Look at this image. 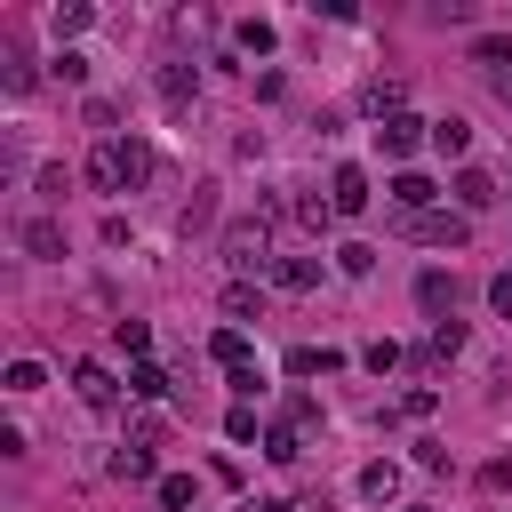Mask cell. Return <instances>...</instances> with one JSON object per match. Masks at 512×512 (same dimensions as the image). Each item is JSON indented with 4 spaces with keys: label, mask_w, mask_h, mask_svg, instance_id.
I'll use <instances>...</instances> for the list:
<instances>
[{
    "label": "cell",
    "mask_w": 512,
    "mask_h": 512,
    "mask_svg": "<svg viewBox=\"0 0 512 512\" xmlns=\"http://www.w3.org/2000/svg\"><path fill=\"white\" fill-rule=\"evenodd\" d=\"M464 352V328L456 320H432V344H424V360H456Z\"/></svg>",
    "instance_id": "cell-20"
},
{
    "label": "cell",
    "mask_w": 512,
    "mask_h": 512,
    "mask_svg": "<svg viewBox=\"0 0 512 512\" xmlns=\"http://www.w3.org/2000/svg\"><path fill=\"white\" fill-rule=\"evenodd\" d=\"M264 456H272V464H296V456H304V432H296V424H272V432H264Z\"/></svg>",
    "instance_id": "cell-17"
},
{
    "label": "cell",
    "mask_w": 512,
    "mask_h": 512,
    "mask_svg": "<svg viewBox=\"0 0 512 512\" xmlns=\"http://www.w3.org/2000/svg\"><path fill=\"white\" fill-rule=\"evenodd\" d=\"M264 248H272V216H248V224H232V232H224V256H232L240 272H272V256H264Z\"/></svg>",
    "instance_id": "cell-3"
},
{
    "label": "cell",
    "mask_w": 512,
    "mask_h": 512,
    "mask_svg": "<svg viewBox=\"0 0 512 512\" xmlns=\"http://www.w3.org/2000/svg\"><path fill=\"white\" fill-rule=\"evenodd\" d=\"M152 168H160V160H152L144 136H104V144L88 152V184H96V192H144Z\"/></svg>",
    "instance_id": "cell-1"
},
{
    "label": "cell",
    "mask_w": 512,
    "mask_h": 512,
    "mask_svg": "<svg viewBox=\"0 0 512 512\" xmlns=\"http://www.w3.org/2000/svg\"><path fill=\"white\" fill-rule=\"evenodd\" d=\"M328 368H344V352H328V344H296L288 352V376H328Z\"/></svg>",
    "instance_id": "cell-13"
},
{
    "label": "cell",
    "mask_w": 512,
    "mask_h": 512,
    "mask_svg": "<svg viewBox=\"0 0 512 512\" xmlns=\"http://www.w3.org/2000/svg\"><path fill=\"white\" fill-rule=\"evenodd\" d=\"M360 360H368V368H376V376H384V368H400V344H392V336H384V344H368V352H360Z\"/></svg>",
    "instance_id": "cell-32"
},
{
    "label": "cell",
    "mask_w": 512,
    "mask_h": 512,
    "mask_svg": "<svg viewBox=\"0 0 512 512\" xmlns=\"http://www.w3.org/2000/svg\"><path fill=\"white\" fill-rule=\"evenodd\" d=\"M472 64H488V72L504 80V72H512V40H504V32H480V40H472Z\"/></svg>",
    "instance_id": "cell-16"
},
{
    "label": "cell",
    "mask_w": 512,
    "mask_h": 512,
    "mask_svg": "<svg viewBox=\"0 0 512 512\" xmlns=\"http://www.w3.org/2000/svg\"><path fill=\"white\" fill-rule=\"evenodd\" d=\"M480 488H512V456H496V464H480Z\"/></svg>",
    "instance_id": "cell-34"
},
{
    "label": "cell",
    "mask_w": 512,
    "mask_h": 512,
    "mask_svg": "<svg viewBox=\"0 0 512 512\" xmlns=\"http://www.w3.org/2000/svg\"><path fill=\"white\" fill-rule=\"evenodd\" d=\"M336 264H344V272H368V264H376V248H368V240H344V248H336Z\"/></svg>",
    "instance_id": "cell-30"
},
{
    "label": "cell",
    "mask_w": 512,
    "mask_h": 512,
    "mask_svg": "<svg viewBox=\"0 0 512 512\" xmlns=\"http://www.w3.org/2000/svg\"><path fill=\"white\" fill-rule=\"evenodd\" d=\"M72 392H80L88 408H112V400H120V384H112L104 360H80V368H72Z\"/></svg>",
    "instance_id": "cell-7"
},
{
    "label": "cell",
    "mask_w": 512,
    "mask_h": 512,
    "mask_svg": "<svg viewBox=\"0 0 512 512\" xmlns=\"http://www.w3.org/2000/svg\"><path fill=\"white\" fill-rule=\"evenodd\" d=\"M496 96H504V104H512V72H504V80H496Z\"/></svg>",
    "instance_id": "cell-36"
},
{
    "label": "cell",
    "mask_w": 512,
    "mask_h": 512,
    "mask_svg": "<svg viewBox=\"0 0 512 512\" xmlns=\"http://www.w3.org/2000/svg\"><path fill=\"white\" fill-rule=\"evenodd\" d=\"M88 24H96L88 0H64V8H56V40H72V32H88Z\"/></svg>",
    "instance_id": "cell-22"
},
{
    "label": "cell",
    "mask_w": 512,
    "mask_h": 512,
    "mask_svg": "<svg viewBox=\"0 0 512 512\" xmlns=\"http://www.w3.org/2000/svg\"><path fill=\"white\" fill-rule=\"evenodd\" d=\"M112 344H120V352H136V360H144V352H152V328H144V320H120V328H112Z\"/></svg>",
    "instance_id": "cell-24"
},
{
    "label": "cell",
    "mask_w": 512,
    "mask_h": 512,
    "mask_svg": "<svg viewBox=\"0 0 512 512\" xmlns=\"http://www.w3.org/2000/svg\"><path fill=\"white\" fill-rule=\"evenodd\" d=\"M416 304L448 320V312H456V280H448V272H424V280H416Z\"/></svg>",
    "instance_id": "cell-12"
},
{
    "label": "cell",
    "mask_w": 512,
    "mask_h": 512,
    "mask_svg": "<svg viewBox=\"0 0 512 512\" xmlns=\"http://www.w3.org/2000/svg\"><path fill=\"white\" fill-rule=\"evenodd\" d=\"M416 144H432V120H416V112H392V120H376V152H384V160H408Z\"/></svg>",
    "instance_id": "cell-4"
},
{
    "label": "cell",
    "mask_w": 512,
    "mask_h": 512,
    "mask_svg": "<svg viewBox=\"0 0 512 512\" xmlns=\"http://www.w3.org/2000/svg\"><path fill=\"white\" fill-rule=\"evenodd\" d=\"M360 496H368V504H392V496H400V472H392L384 456H376V464H360Z\"/></svg>",
    "instance_id": "cell-14"
},
{
    "label": "cell",
    "mask_w": 512,
    "mask_h": 512,
    "mask_svg": "<svg viewBox=\"0 0 512 512\" xmlns=\"http://www.w3.org/2000/svg\"><path fill=\"white\" fill-rule=\"evenodd\" d=\"M312 280H320V264H312V256H272V288H288V296H296V288H312Z\"/></svg>",
    "instance_id": "cell-11"
},
{
    "label": "cell",
    "mask_w": 512,
    "mask_h": 512,
    "mask_svg": "<svg viewBox=\"0 0 512 512\" xmlns=\"http://www.w3.org/2000/svg\"><path fill=\"white\" fill-rule=\"evenodd\" d=\"M240 48H256V56H264V48H272V24H264V16H248V24H240Z\"/></svg>",
    "instance_id": "cell-31"
},
{
    "label": "cell",
    "mask_w": 512,
    "mask_h": 512,
    "mask_svg": "<svg viewBox=\"0 0 512 512\" xmlns=\"http://www.w3.org/2000/svg\"><path fill=\"white\" fill-rule=\"evenodd\" d=\"M192 96H200V72H192V64H160V104H176V112H184Z\"/></svg>",
    "instance_id": "cell-10"
},
{
    "label": "cell",
    "mask_w": 512,
    "mask_h": 512,
    "mask_svg": "<svg viewBox=\"0 0 512 512\" xmlns=\"http://www.w3.org/2000/svg\"><path fill=\"white\" fill-rule=\"evenodd\" d=\"M192 496H200V488H192V472H168V480H160V504H168V512H184Z\"/></svg>",
    "instance_id": "cell-26"
},
{
    "label": "cell",
    "mask_w": 512,
    "mask_h": 512,
    "mask_svg": "<svg viewBox=\"0 0 512 512\" xmlns=\"http://www.w3.org/2000/svg\"><path fill=\"white\" fill-rule=\"evenodd\" d=\"M24 248H32V256H64V232H56L48 216H32V224H24Z\"/></svg>",
    "instance_id": "cell-19"
},
{
    "label": "cell",
    "mask_w": 512,
    "mask_h": 512,
    "mask_svg": "<svg viewBox=\"0 0 512 512\" xmlns=\"http://www.w3.org/2000/svg\"><path fill=\"white\" fill-rule=\"evenodd\" d=\"M448 192H456V208H464V216H480L488 200H504V192H496V184H488L480 168H456V184H448Z\"/></svg>",
    "instance_id": "cell-9"
},
{
    "label": "cell",
    "mask_w": 512,
    "mask_h": 512,
    "mask_svg": "<svg viewBox=\"0 0 512 512\" xmlns=\"http://www.w3.org/2000/svg\"><path fill=\"white\" fill-rule=\"evenodd\" d=\"M488 304H496V320H512V272H496V280H488Z\"/></svg>",
    "instance_id": "cell-33"
},
{
    "label": "cell",
    "mask_w": 512,
    "mask_h": 512,
    "mask_svg": "<svg viewBox=\"0 0 512 512\" xmlns=\"http://www.w3.org/2000/svg\"><path fill=\"white\" fill-rule=\"evenodd\" d=\"M112 472H120V480H152V440L120 448V456H112Z\"/></svg>",
    "instance_id": "cell-21"
},
{
    "label": "cell",
    "mask_w": 512,
    "mask_h": 512,
    "mask_svg": "<svg viewBox=\"0 0 512 512\" xmlns=\"http://www.w3.org/2000/svg\"><path fill=\"white\" fill-rule=\"evenodd\" d=\"M288 216H304V224H312V232H320V224H328V216H336V208H328V200H320V192H304V200H288Z\"/></svg>",
    "instance_id": "cell-27"
},
{
    "label": "cell",
    "mask_w": 512,
    "mask_h": 512,
    "mask_svg": "<svg viewBox=\"0 0 512 512\" xmlns=\"http://www.w3.org/2000/svg\"><path fill=\"white\" fill-rule=\"evenodd\" d=\"M368 200H376V192H368L360 168H336V176H328V208H336V216H360Z\"/></svg>",
    "instance_id": "cell-5"
},
{
    "label": "cell",
    "mask_w": 512,
    "mask_h": 512,
    "mask_svg": "<svg viewBox=\"0 0 512 512\" xmlns=\"http://www.w3.org/2000/svg\"><path fill=\"white\" fill-rule=\"evenodd\" d=\"M48 376H40V360H8V392H40Z\"/></svg>",
    "instance_id": "cell-28"
},
{
    "label": "cell",
    "mask_w": 512,
    "mask_h": 512,
    "mask_svg": "<svg viewBox=\"0 0 512 512\" xmlns=\"http://www.w3.org/2000/svg\"><path fill=\"white\" fill-rule=\"evenodd\" d=\"M208 352H216V368H232V376H240V368H256L248 328H216V336H208Z\"/></svg>",
    "instance_id": "cell-8"
},
{
    "label": "cell",
    "mask_w": 512,
    "mask_h": 512,
    "mask_svg": "<svg viewBox=\"0 0 512 512\" xmlns=\"http://www.w3.org/2000/svg\"><path fill=\"white\" fill-rule=\"evenodd\" d=\"M400 232L424 240V248H464L472 240V216L464 208H424V216H400Z\"/></svg>",
    "instance_id": "cell-2"
},
{
    "label": "cell",
    "mask_w": 512,
    "mask_h": 512,
    "mask_svg": "<svg viewBox=\"0 0 512 512\" xmlns=\"http://www.w3.org/2000/svg\"><path fill=\"white\" fill-rule=\"evenodd\" d=\"M464 144H472V128H464L456 112H448V120H432V152H448V160H456Z\"/></svg>",
    "instance_id": "cell-18"
},
{
    "label": "cell",
    "mask_w": 512,
    "mask_h": 512,
    "mask_svg": "<svg viewBox=\"0 0 512 512\" xmlns=\"http://www.w3.org/2000/svg\"><path fill=\"white\" fill-rule=\"evenodd\" d=\"M224 440H240V448H248V440H256V408H248V400H240V408H232V416H224Z\"/></svg>",
    "instance_id": "cell-29"
},
{
    "label": "cell",
    "mask_w": 512,
    "mask_h": 512,
    "mask_svg": "<svg viewBox=\"0 0 512 512\" xmlns=\"http://www.w3.org/2000/svg\"><path fill=\"white\" fill-rule=\"evenodd\" d=\"M248 512H296V504H280V496H272V504H248Z\"/></svg>",
    "instance_id": "cell-35"
},
{
    "label": "cell",
    "mask_w": 512,
    "mask_h": 512,
    "mask_svg": "<svg viewBox=\"0 0 512 512\" xmlns=\"http://www.w3.org/2000/svg\"><path fill=\"white\" fill-rule=\"evenodd\" d=\"M224 320H264V288L232 280V288H224Z\"/></svg>",
    "instance_id": "cell-15"
},
{
    "label": "cell",
    "mask_w": 512,
    "mask_h": 512,
    "mask_svg": "<svg viewBox=\"0 0 512 512\" xmlns=\"http://www.w3.org/2000/svg\"><path fill=\"white\" fill-rule=\"evenodd\" d=\"M128 392H136V400H160V392H168V368H152V360H144V368L128 376Z\"/></svg>",
    "instance_id": "cell-25"
},
{
    "label": "cell",
    "mask_w": 512,
    "mask_h": 512,
    "mask_svg": "<svg viewBox=\"0 0 512 512\" xmlns=\"http://www.w3.org/2000/svg\"><path fill=\"white\" fill-rule=\"evenodd\" d=\"M432 200H440V184H432V176H416V168H400V176H392V208H400V216H424Z\"/></svg>",
    "instance_id": "cell-6"
},
{
    "label": "cell",
    "mask_w": 512,
    "mask_h": 512,
    "mask_svg": "<svg viewBox=\"0 0 512 512\" xmlns=\"http://www.w3.org/2000/svg\"><path fill=\"white\" fill-rule=\"evenodd\" d=\"M0 80H8V96H24V88H32V64H24L16 48H0Z\"/></svg>",
    "instance_id": "cell-23"
}]
</instances>
